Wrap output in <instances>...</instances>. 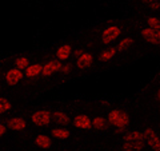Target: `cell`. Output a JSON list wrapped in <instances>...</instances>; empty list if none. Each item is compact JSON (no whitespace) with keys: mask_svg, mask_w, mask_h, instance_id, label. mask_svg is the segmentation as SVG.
I'll return each instance as SVG.
<instances>
[{"mask_svg":"<svg viewBox=\"0 0 160 151\" xmlns=\"http://www.w3.org/2000/svg\"><path fill=\"white\" fill-rule=\"evenodd\" d=\"M144 147L143 134L140 131H131L123 138V151H139Z\"/></svg>","mask_w":160,"mask_h":151,"instance_id":"6da1fadb","label":"cell"},{"mask_svg":"<svg viewBox=\"0 0 160 151\" xmlns=\"http://www.w3.org/2000/svg\"><path fill=\"white\" fill-rule=\"evenodd\" d=\"M108 122L118 128H124L129 123V117L120 110H112L108 114Z\"/></svg>","mask_w":160,"mask_h":151,"instance_id":"7a4b0ae2","label":"cell"},{"mask_svg":"<svg viewBox=\"0 0 160 151\" xmlns=\"http://www.w3.org/2000/svg\"><path fill=\"white\" fill-rule=\"evenodd\" d=\"M120 34H122V29H120V27H118V26H109V27H107L103 31V34H102V43L109 44V43L115 42Z\"/></svg>","mask_w":160,"mask_h":151,"instance_id":"3957f363","label":"cell"},{"mask_svg":"<svg viewBox=\"0 0 160 151\" xmlns=\"http://www.w3.org/2000/svg\"><path fill=\"white\" fill-rule=\"evenodd\" d=\"M51 114H49L48 111H44V110H40V111H35L32 115H31V120L33 124L36 126H47L49 124V122H51Z\"/></svg>","mask_w":160,"mask_h":151,"instance_id":"277c9868","label":"cell"},{"mask_svg":"<svg viewBox=\"0 0 160 151\" xmlns=\"http://www.w3.org/2000/svg\"><path fill=\"white\" fill-rule=\"evenodd\" d=\"M23 72H22V70H19V68H11V70H8L7 74H6V82L8 86H16L20 80L23 79Z\"/></svg>","mask_w":160,"mask_h":151,"instance_id":"5b68a950","label":"cell"},{"mask_svg":"<svg viewBox=\"0 0 160 151\" xmlns=\"http://www.w3.org/2000/svg\"><path fill=\"white\" fill-rule=\"evenodd\" d=\"M60 68H62V63L59 60H51V62L42 66V75L43 76H51L55 72H59Z\"/></svg>","mask_w":160,"mask_h":151,"instance_id":"8992f818","label":"cell"},{"mask_svg":"<svg viewBox=\"0 0 160 151\" xmlns=\"http://www.w3.org/2000/svg\"><path fill=\"white\" fill-rule=\"evenodd\" d=\"M142 36L144 38V40H147L148 43L151 44H159L160 42V34H159V29H153V28H144L142 31Z\"/></svg>","mask_w":160,"mask_h":151,"instance_id":"52a82bcc","label":"cell"},{"mask_svg":"<svg viewBox=\"0 0 160 151\" xmlns=\"http://www.w3.org/2000/svg\"><path fill=\"white\" fill-rule=\"evenodd\" d=\"M92 62H93V58H92L91 54H88V52H82V55H79V56H78L76 66H78V68H80V70H84V68H88L89 66H91Z\"/></svg>","mask_w":160,"mask_h":151,"instance_id":"ba28073f","label":"cell"},{"mask_svg":"<svg viewBox=\"0 0 160 151\" xmlns=\"http://www.w3.org/2000/svg\"><path fill=\"white\" fill-rule=\"evenodd\" d=\"M73 124H75V127H78L80 130H89L92 127L91 119H89L87 115H78V117L73 119Z\"/></svg>","mask_w":160,"mask_h":151,"instance_id":"9c48e42d","label":"cell"},{"mask_svg":"<svg viewBox=\"0 0 160 151\" xmlns=\"http://www.w3.org/2000/svg\"><path fill=\"white\" fill-rule=\"evenodd\" d=\"M27 127V122L23 118H12L8 122V128L13 130V131H22Z\"/></svg>","mask_w":160,"mask_h":151,"instance_id":"30bf717a","label":"cell"},{"mask_svg":"<svg viewBox=\"0 0 160 151\" xmlns=\"http://www.w3.org/2000/svg\"><path fill=\"white\" fill-rule=\"evenodd\" d=\"M35 144H36L39 148L46 150V148H49L52 146V140H51V138H49L48 135L40 134V135H38V137L35 138Z\"/></svg>","mask_w":160,"mask_h":151,"instance_id":"8fae6325","label":"cell"},{"mask_svg":"<svg viewBox=\"0 0 160 151\" xmlns=\"http://www.w3.org/2000/svg\"><path fill=\"white\" fill-rule=\"evenodd\" d=\"M71 54H72V47L69 46V44H63V46H60L58 48L56 56L59 60H67Z\"/></svg>","mask_w":160,"mask_h":151,"instance_id":"7c38bea8","label":"cell"},{"mask_svg":"<svg viewBox=\"0 0 160 151\" xmlns=\"http://www.w3.org/2000/svg\"><path fill=\"white\" fill-rule=\"evenodd\" d=\"M42 74V64H28L26 68V76L27 78H36Z\"/></svg>","mask_w":160,"mask_h":151,"instance_id":"4fadbf2b","label":"cell"},{"mask_svg":"<svg viewBox=\"0 0 160 151\" xmlns=\"http://www.w3.org/2000/svg\"><path fill=\"white\" fill-rule=\"evenodd\" d=\"M51 117L53 118L55 122L59 123V124H67V123H69V117L66 112H63V111H55Z\"/></svg>","mask_w":160,"mask_h":151,"instance_id":"5bb4252c","label":"cell"},{"mask_svg":"<svg viewBox=\"0 0 160 151\" xmlns=\"http://www.w3.org/2000/svg\"><path fill=\"white\" fill-rule=\"evenodd\" d=\"M52 137L55 139H68L69 137H71V133L68 131L67 128H53L52 130Z\"/></svg>","mask_w":160,"mask_h":151,"instance_id":"9a60e30c","label":"cell"},{"mask_svg":"<svg viewBox=\"0 0 160 151\" xmlns=\"http://www.w3.org/2000/svg\"><path fill=\"white\" fill-rule=\"evenodd\" d=\"M91 123L96 130H104L107 127V120L106 118H102V117H95L91 120Z\"/></svg>","mask_w":160,"mask_h":151,"instance_id":"2e32d148","label":"cell"},{"mask_svg":"<svg viewBox=\"0 0 160 151\" xmlns=\"http://www.w3.org/2000/svg\"><path fill=\"white\" fill-rule=\"evenodd\" d=\"M116 48H108V49H104V51L100 54V60H103V62H108V60H111L112 58H115V55H116Z\"/></svg>","mask_w":160,"mask_h":151,"instance_id":"e0dca14e","label":"cell"},{"mask_svg":"<svg viewBox=\"0 0 160 151\" xmlns=\"http://www.w3.org/2000/svg\"><path fill=\"white\" fill-rule=\"evenodd\" d=\"M132 44H133V39H132V38H126V39H123L122 42L119 43L116 51H120V52L127 51L129 47H132Z\"/></svg>","mask_w":160,"mask_h":151,"instance_id":"ac0fdd59","label":"cell"},{"mask_svg":"<svg viewBox=\"0 0 160 151\" xmlns=\"http://www.w3.org/2000/svg\"><path fill=\"white\" fill-rule=\"evenodd\" d=\"M146 142L148 143V146L151 147L153 151H159L160 150V142H159V137H158V134H155L153 137L151 138H148Z\"/></svg>","mask_w":160,"mask_h":151,"instance_id":"d6986e66","label":"cell"},{"mask_svg":"<svg viewBox=\"0 0 160 151\" xmlns=\"http://www.w3.org/2000/svg\"><path fill=\"white\" fill-rule=\"evenodd\" d=\"M28 64H29V60L26 56H20V58H18L16 60H15V66H16V68H19V70L27 68Z\"/></svg>","mask_w":160,"mask_h":151,"instance_id":"ffe728a7","label":"cell"},{"mask_svg":"<svg viewBox=\"0 0 160 151\" xmlns=\"http://www.w3.org/2000/svg\"><path fill=\"white\" fill-rule=\"evenodd\" d=\"M12 107V104L8 102L7 99H4V98H0V114H4V112H7L9 111Z\"/></svg>","mask_w":160,"mask_h":151,"instance_id":"44dd1931","label":"cell"},{"mask_svg":"<svg viewBox=\"0 0 160 151\" xmlns=\"http://www.w3.org/2000/svg\"><path fill=\"white\" fill-rule=\"evenodd\" d=\"M147 24L149 26V28H153V29H159V27H160L159 19L158 18H153V16L147 19Z\"/></svg>","mask_w":160,"mask_h":151,"instance_id":"7402d4cb","label":"cell"},{"mask_svg":"<svg viewBox=\"0 0 160 151\" xmlns=\"http://www.w3.org/2000/svg\"><path fill=\"white\" fill-rule=\"evenodd\" d=\"M69 71H71V67H69L68 64H66V66H63V64H62V68H60V71H59V72H63V74H68Z\"/></svg>","mask_w":160,"mask_h":151,"instance_id":"603a6c76","label":"cell"},{"mask_svg":"<svg viewBox=\"0 0 160 151\" xmlns=\"http://www.w3.org/2000/svg\"><path fill=\"white\" fill-rule=\"evenodd\" d=\"M6 131H7L6 126H4L3 123H0V138H3L4 135H6Z\"/></svg>","mask_w":160,"mask_h":151,"instance_id":"cb8c5ba5","label":"cell"},{"mask_svg":"<svg viewBox=\"0 0 160 151\" xmlns=\"http://www.w3.org/2000/svg\"><path fill=\"white\" fill-rule=\"evenodd\" d=\"M151 7H152L153 9H158V8H159V2H152V3H151Z\"/></svg>","mask_w":160,"mask_h":151,"instance_id":"d4e9b609","label":"cell"},{"mask_svg":"<svg viewBox=\"0 0 160 151\" xmlns=\"http://www.w3.org/2000/svg\"><path fill=\"white\" fill-rule=\"evenodd\" d=\"M143 2H146V3H152V2H158V0H143Z\"/></svg>","mask_w":160,"mask_h":151,"instance_id":"484cf974","label":"cell"},{"mask_svg":"<svg viewBox=\"0 0 160 151\" xmlns=\"http://www.w3.org/2000/svg\"><path fill=\"white\" fill-rule=\"evenodd\" d=\"M0 91H2V87H0Z\"/></svg>","mask_w":160,"mask_h":151,"instance_id":"4316f807","label":"cell"}]
</instances>
